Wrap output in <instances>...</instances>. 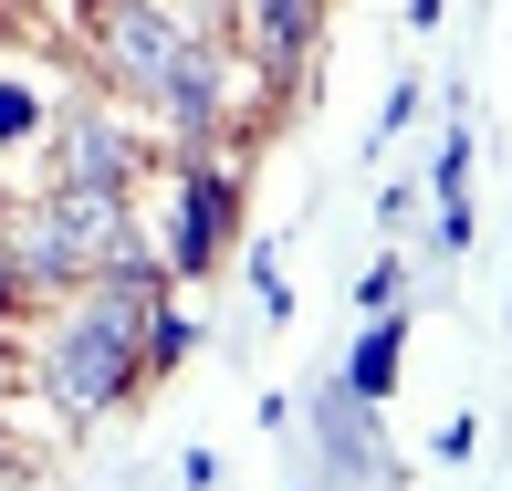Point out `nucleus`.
<instances>
[{"label":"nucleus","instance_id":"nucleus-5","mask_svg":"<svg viewBox=\"0 0 512 491\" xmlns=\"http://www.w3.org/2000/svg\"><path fill=\"white\" fill-rule=\"evenodd\" d=\"M230 220H241V189H230V168L199 147L189 168H178V209H168V251H157V262L168 272H209L220 241H230Z\"/></svg>","mask_w":512,"mask_h":491},{"label":"nucleus","instance_id":"nucleus-12","mask_svg":"<svg viewBox=\"0 0 512 491\" xmlns=\"http://www.w3.org/2000/svg\"><path fill=\"white\" fill-rule=\"evenodd\" d=\"M21 293H32V283H21V262H11V251H0V324L21 314Z\"/></svg>","mask_w":512,"mask_h":491},{"label":"nucleus","instance_id":"nucleus-1","mask_svg":"<svg viewBox=\"0 0 512 491\" xmlns=\"http://www.w3.org/2000/svg\"><path fill=\"white\" fill-rule=\"evenodd\" d=\"M126 241V199L115 189H74V178H53L32 209L11 220V262H21V283H95L105 272V251Z\"/></svg>","mask_w":512,"mask_h":491},{"label":"nucleus","instance_id":"nucleus-13","mask_svg":"<svg viewBox=\"0 0 512 491\" xmlns=\"http://www.w3.org/2000/svg\"><path fill=\"white\" fill-rule=\"evenodd\" d=\"M0 471H11V439H0Z\"/></svg>","mask_w":512,"mask_h":491},{"label":"nucleus","instance_id":"nucleus-9","mask_svg":"<svg viewBox=\"0 0 512 491\" xmlns=\"http://www.w3.org/2000/svg\"><path fill=\"white\" fill-rule=\"evenodd\" d=\"M398 345H408V324H398V303H387V314L356 335V356H345V387H356V397H387V387H398Z\"/></svg>","mask_w":512,"mask_h":491},{"label":"nucleus","instance_id":"nucleus-2","mask_svg":"<svg viewBox=\"0 0 512 491\" xmlns=\"http://www.w3.org/2000/svg\"><path fill=\"white\" fill-rule=\"evenodd\" d=\"M136 387H147L136 335H115L105 314H84V303H74V324L42 345V397H53L63 418H105V408H126Z\"/></svg>","mask_w":512,"mask_h":491},{"label":"nucleus","instance_id":"nucleus-11","mask_svg":"<svg viewBox=\"0 0 512 491\" xmlns=\"http://www.w3.org/2000/svg\"><path fill=\"white\" fill-rule=\"evenodd\" d=\"M398 283H408L398 262H366V283H356V303H366V314H387V303H398Z\"/></svg>","mask_w":512,"mask_h":491},{"label":"nucleus","instance_id":"nucleus-3","mask_svg":"<svg viewBox=\"0 0 512 491\" xmlns=\"http://www.w3.org/2000/svg\"><path fill=\"white\" fill-rule=\"evenodd\" d=\"M178 42H189V21H178L168 0H95V63H105V84H126V95H147V84L168 74Z\"/></svg>","mask_w":512,"mask_h":491},{"label":"nucleus","instance_id":"nucleus-4","mask_svg":"<svg viewBox=\"0 0 512 491\" xmlns=\"http://www.w3.org/2000/svg\"><path fill=\"white\" fill-rule=\"evenodd\" d=\"M314 471L324 481H398L408 460L377 439V397H356V387H314Z\"/></svg>","mask_w":512,"mask_h":491},{"label":"nucleus","instance_id":"nucleus-10","mask_svg":"<svg viewBox=\"0 0 512 491\" xmlns=\"http://www.w3.org/2000/svg\"><path fill=\"white\" fill-rule=\"evenodd\" d=\"M42 126H53V105H42L21 74H0V147H21V136H42Z\"/></svg>","mask_w":512,"mask_h":491},{"label":"nucleus","instance_id":"nucleus-8","mask_svg":"<svg viewBox=\"0 0 512 491\" xmlns=\"http://www.w3.org/2000/svg\"><path fill=\"white\" fill-rule=\"evenodd\" d=\"M251 11V53H262V74H304V53H314V32H324V0H241Z\"/></svg>","mask_w":512,"mask_h":491},{"label":"nucleus","instance_id":"nucleus-6","mask_svg":"<svg viewBox=\"0 0 512 491\" xmlns=\"http://www.w3.org/2000/svg\"><path fill=\"white\" fill-rule=\"evenodd\" d=\"M147 105L168 115V126H178V147L199 157L209 136H220V42H178V53H168V74L147 84Z\"/></svg>","mask_w":512,"mask_h":491},{"label":"nucleus","instance_id":"nucleus-7","mask_svg":"<svg viewBox=\"0 0 512 491\" xmlns=\"http://www.w3.org/2000/svg\"><path fill=\"white\" fill-rule=\"evenodd\" d=\"M53 147H63V178H74V189H115V199H126L136 168H147L136 136L115 126V115H95V105H63L53 115Z\"/></svg>","mask_w":512,"mask_h":491}]
</instances>
